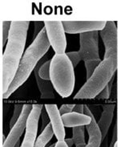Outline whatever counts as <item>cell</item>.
I'll return each instance as SVG.
<instances>
[{
	"instance_id": "6da1fadb",
	"label": "cell",
	"mask_w": 118,
	"mask_h": 147,
	"mask_svg": "<svg viewBox=\"0 0 118 147\" xmlns=\"http://www.w3.org/2000/svg\"><path fill=\"white\" fill-rule=\"evenodd\" d=\"M30 22L14 21L11 23L5 52L1 61V92L4 95L16 77L24 51Z\"/></svg>"
},
{
	"instance_id": "7a4b0ae2",
	"label": "cell",
	"mask_w": 118,
	"mask_h": 147,
	"mask_svg": "<svg viewBox=\"0 0 118 147\" xmlns=\"http://www.w3.org/2000/svg\"><path fill=\"white\" fill-rule=\"evenodd\" d=\"M51 44L48 40L46 29L44 27L24 52L15 79L10 85L7 92L3 95V99L8 98L16 89H18L23 84L26 82L31 73L38 65L40 60L49 50Z\"/></svg>"
},
{
	"instance_id": "3957f363",
	"label": "cell",
	"mask_w": 118,
	"mask_h": 147,
	"mask_svg": "<svg viewBox=\"0 0 118 147\" xmlns=\"http://www.w3.org/2000/svg\"><path fill=\"white\" fill-rule=\"evenodd\" d=\"M50 78L55 91L62 97H68L73 92L75 85L74 68L68 56L55 54L51 60Z\"/></svg>"
},
{
	"instance_id": "277c9868",
	"label": "cell",
	"mask_w": 118,
	"mask_h": 147,
	"mask_svg": "<svg viewBox=\"0 0 118 147\" xmlns=\"http://www.w3.org/2000/svg\"><path fill=\"white\" fill-rule=\"evenodd\" d=\"M117 66L110 60H103L86 83L78 91L74 99H92L108 86Z\"/></svg>"
},
{
	"instance_id": "5b68a950",
	"label": "cell",
	"mask_w": 118,
	"mask_h": 147,
	"mask_svg": "<svg viewBox=\"0 0 118 147\" xmlns=\"http://www.w3.org/2000/svg\"><path fill=\"white\" fill-rule=\"evenodd\" d=\"M99 32L80 34L79 54L86 68V79L88 80L96 68L102 62L99 56Z\"/></svg>"
},
{
	"instance_id": "8992f818",
	"label": "cell",
	"mask_w": 118,
	"mask_h": 147,
	"mask_svg": "<svg viewBox=\"0 0 118 147\" xmlns=\"http://www.w3.org/2000/svg\"><path fill=\"white\" fill-rule=\"evenodd\" d=\"M105 45L104 60L110 59L117 66L118 64V30L114 22H106L103 30L99 32Z\"/></svg>"
},
{
	"instance_id": "52a82bcc",
	"label": "cell",
	"mask_w": 118,
	"mask_h": 147,
	"mask_svg": "<svg viewBox=\"0 0 118 147\" xmlns=\"http://www.w3.org/2000/svg\"><path fill=\"white\" fill-rule=\"evenodd\" d=\"M45 29L51 48L55 54H64L67 40L63 23L59 21H45Z\"/></svg>"
},
{
	"instance_id": "ba28073f",
	"label": "cell",
	"mask_w": 118,
	"mask_h": 147,
	"mask_svg": "<svg viewBox=\"0 0 118 147\" xmlns=\"http://www.w3.org/2000/svg\"><path fill=\"white\" fill-rule=\"evenodd\" d=\"M43 109L42 105H33V109L27 121L24 141L20 145V147H35L37 140L39 121Z\"/></svg>"
},
{
	"instance_id": "9c48e42d",
	"label": "cell",
	"mask_w": 118,
	"mask_h": 147,
	"mask_svg": "<svg viewBox=\"0 0 118 147\" xmlns=\"http://www.w3.org/2000/svg\"><path fill=\"white\" fill-rule=\"evenodd\" d=\"M33 109V105H24L23 112L21 113L20 117L18 121L15 124L11 131L8 134L7 139L5 141L2 147H16V145L20 142L21 136L23 135L24 130H26L27 127V121L28 117L30 115L31 112Z\"/></svg>"
},
{
	"instance_id": "30bf717a",
	"label": "cell",
	"mask_w": 118,
	"mask_h": 147,
	"mask_svg": "<svg viewBox=\"0 0 118 147\" xmlns=\"http://www.w3.org/2000/svg\"><path fill=\"white\" fill-rule=\"evenodd\" d=\"M64 31L68 34H82L90 32H100L106 25V22L92 21H63Z\"/></svg>"
},
{
	"instance_id": "8fae6325",
	"label": "cell",
	"mask_w": 118,
	"mask_h": 147,
	"mask_svg": "<svg viewBox=\"0 0 118 147\" xmlns=\"http://www.w3.org/2000/svg\"><path fill=\"white\" fill-rule=\"evenodd\" d=\"M45 109L49 118L51 121L53 132L55 135V138L58 141H64L65 140V129L63 125L62 116L59 113V109L56 105H45Z\"/></svg>"
},
{
	"instance_id": "7c38bea8",
	"label": "cell",
	"mask_w": 118,
	"mask_h": 147,
	"mask_svg": "<svg viewBox=\"0 0 118 147\" xmlns=\"http://www.w3.org/2000/svg\"><path fill=\"white\" fill-rule=\"evenodd\" d=\"M44 60H40L38 65L34 70L35 73V77L36 80V83L39 88V92H40V97L42 99H47V98H54V92H53V84L51 83V80H46L42 79L39 75V70L40 67L44 64Z\"/></svg>"
},
{
	"instance_id": "4fadbf2b",
	"label": "cell",
	"mask_w": 118,
	"mask_h": 147,
	"mask_svg": "<svg viewBox=\"0 0 118 147\" xmlns=\"http://www.w3.org/2000/svg\"><path fill=\"white\" fill-rule=\"evenodd\" d=\"M63 125L65 127H78V126H86L92 121L90 116L86 114H81L75 112H71L62 116Z\"/></svg>"
},
{
	"instance_id": "5bb4252c",
	"label": "cell",
	"mask_w": 118,
	"mask_h": 147,
	"mask_svg": "<svg viewBox=\"0 0 118 147\" xmlns=\"http://www.w3.org/2000/svg\"><path fill=\"white\" fill-rule=\"evenodd\" d=\"M114 105H108L103 106V112L100 116V118L97 122L99 129L102 134V141L106 138L107 134L110 128L114 115Z\"/></svg>"
},
{
	"instance_id": "9a60e30c",
	"label": "cell",
	"mask_w": 118,
	"mask_h": 147,
	"mask_svg": "<svg viewBox=\"0 0 118 147\" xmlns=\"http://www.w3.org/2000/svg\"><path fill=\"white\" fill-rule=\"evenodd\" d=\"M85 126H78L72 128V138L74 141L76 147H86L84 138Z\"/></svg>"
},
{
	"instance_id": "2e32d148",
	"label": "cell",
	"mask_w": 118,
	"mask_h": 147,
	"mask_svg": "<svg viewBox=\"0 0 118 147\" xmlns=\"http://www.w3.org/2000/svg\"><path fill=\"white\" fill-rule=\"evenodd\" d=\"M11 23L10 21H2V49L4 47V44L7 43Z\"/></svg>"
},
{
	"instance_id": "e0dca14e",
	"label": "cell",
	"mask_w": 118,
	"mask_h": 147,
	"mask_svg": "<svg viewBox=\"0 0 118 147\" xmlns=\"http://www.w3.org/2000/svg\"><path fill=\"white\" fill-rule=\"evenodd\" d=\"M50 65H51V60H47L39 68V75L42 79L46 80H51V78H50Z\"/></svg>"
},
{
	"instance_id": "ac0fdd59",
	"label": "cell",
	"mask_w": 118,
	"mask_h": 147,
	"mask_svg": "<svg viewBox=\"0 0 118 147\" xmlns=\"http://www.w3.org/2000/svg\"><path fill=\"white\" fill-rule=\"evenodd\" d=\"M23 109H24V105H15L14 108V113H13V116L11 118L10 121V128L12 129L13 126L15 125V124L18 121V120L21 116V113L23 112Z\"/></svg>"
},
{
	"instance_id": "d6986e66",
	"label": "cell",
	"mask_w": 118,
	"mask_h": 147,
	"mask_svg": "<svg viewBox=\"0 0 118 147\" xmlns=\"http://www.w3.org/2000/svg\"><path fill=\"white\" fill-rule=\"evenodd\" d=\"M66 55L68 56V58L71 60V64H72V66L73 68H75L77 65L79 64V63L81 61V57L79 54V52H69L66 53Z\"/></svg>"
},
{
	"instance_id": "ffe728a7",
	"label": "cell",
	"mask_w": 118,
	"mask_h": 147,
	"mask_svg": "<svg viewBox=\"0 0 118 147\" xmlns=\"http://www.w3.org/2000/svg\"><path fill=\"white\" fill-rule=\"evenodd\" d=\"M40 117H42V128H41V131L43 132V130H44V129L47 127V125L51 123V121H50V118H49V116L47 114L45 108H43V109H42Z\"/></svg>"
},
{
	"instance_id": "44dd1931",
	"label": "cell",
	"mask_w": 118,
	"mask_h": 147,
	"mask_svg": "<svg viewBox=\"0 0 118 147\" xmlns=\"http://www.w3.org/2000/svg\"><path fill=\"white\" fill-rule=\"evenodd\" d=\"M75 107V105H63L59 108V111L60 115L63 116L64 114H67L69 113H71L73 111V109Z\"/></svg>"
},
{
	"instance_id": "7402d4cb",
	"label": "cell",
	"mask_w": 118,
	"mask_h": 147,
	"mask_svg": "<svg viewBox=\"0 0 118 147\" xmlns=\"http://www.w3.org/2000/svg\"><path fill=\"white\" fill-rule=\"evenodd\" d=\"M35 30H34V38L36 39L37 36L39 34V32L43 30V28L45 27L44 22H34Z\"/></svg>"
},
{
	"instance_id": "603a6c76",
	"label": "cell",
	"mask_w": 118,
	"mask_h": 147,
	"mask_svg": "<svg viewBox=\"0 0 118 147\" xmlns=\"http://www.w3.org/2000/svg\"><path fill=\"white\" fill-rule=\"evenodd\" d=\"M109 92H110V89H109V86L108 85V86H106V87L105 88L103 89V91L96 96V98H97V99H108V98L109 97V94H110Z\"/></svg>"
},
{
	"instance_id": "cb8c5ba5",
	"label": "cell",
	"mask_w": 118,
	"mask_h": 147,
	"mask_svg": "<svg viewBox=\"0 0 118 147\" xmlns=\"http://www.w3.org/2000/svg\"><path fill=\"white\" fill-rule=\"evenodd\" d=\"M75 113H81V114H84V105H75V107L73 109V111Z\"/></svg>"
},
{
	"instance_id": "d4e9b609",
	"label": "cell",
	"mask_w": 118,
	"mask_h": 147,
	"mask_svg": "<svg viewBox=\"0 0 118 147\" xmlns=\"http://www.w3.org/2000/svg\"><path fill=\"white\" fill-rule=\"evenodd\" d=\"M55 147H68L64 141H58L55 143Z\"/></svg>"
},
{
	"instance_id": "484cf974",
	"label": "cell",
	"mask_w": 118,
	"mask_h": 147,
	"mask_svg": "<svg viewBox=\"0 0 118 147\" xmlns=\"http://www.w3.org/2000/svg\"><path fill=\"white\" fill-rule=\"evenodd\" d=\"M64 142H66L68 147H71L73 146V144H75L74 143V141H73V138H65Z\"/></svg>"
},
{
	"instance_id": "4316f807",
	"label": "cell",
	"mask_w": 118,
	"mask_h": 147,
	"mask_svg": "<svg viewBox=\"0 0 118 147\" xmlns=\"http://www.w3.org/2000/svg\"><path fill=\"white\" fill-rule=\"evenodd\" d=\"M86 147H99L97 145H96L95 143H92V142H88Z\"/></svg>"
},
{
	"instance_id": "83f0119b",
	"label": "cell",
	"mask_w": 118,
	"mask_h": 147,
	"mask_svg": "<svg viewBox=\"0 0 118 147\" xmlns=\"http://www.w3.org/2000/svg\"><path fill=\"white\" fill-rule=\"evenodd\" d=\"M116 135H117V131H116V129H115L114 131V137H113V142H112V143H111L110 147H113L115 143V139H116Z\"/></svg>"
},
{
	"instance_id": "f1b7e54d",
	"label": "cell",
	"mask_w": 118,
	"mask_h": 147,
	"mask_svg": "<svg viewBox=\"0 0 118 147\" xmlns=\"http://www.w3.org/2000/svg\"><path fill=\"white\" fill-rule=\"evenodd\" d=\"M113 147H118V141H116V142H115Z\"/></svg>"
},
{
	"instance_id": "f546056e",
	"label": "cell",
	"mask_w": 118,
	"mask_h": 147,
	"mask_svg": "<svg viewBox=\"0 0 118 147\" xmlns=\"http://www.w3.org/2000/svg\"><path fill=\"white\" fill-rule=\"evenodd\" d=\"M49 147H55V143L52 144V145H51V146H50Z\"/></svg>"
},
{
	"instance_id": "4dcf8cb0",
	"label": "cell",
	"mask_w": 118,
	"mask_h": 147,
	"mask_svg": "<svg viewBox=\"0 0 118 147\" xmlns=\"http://www.w3.org/2000/svg\"><path fill=\"white\" fill-rule=\"evenodd\" d=\"M16 147H20V142H18V144L16 145Z\"/></svg>"
}]
</instances>
